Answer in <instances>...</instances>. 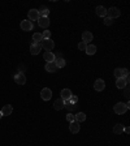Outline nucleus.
<instances>
[{
	"label": "nucleus",
	"mask_w": 130,
	"mask_h": 146,
	"mask_svg": "<svg viewBox=\"0 0 130 146\" xmlns=\"http://www.w3.org/2000/svg\"><path fill=\"white\" fill-rule=\"evenodd\" d=\"M15 81H16V84H18V85H25V82H26V76H25L24 73L18 72L15 76Z\"/></svg>",
	"instance_id": "nucleus-6"
},
{
	"label": "nucleus",
	"mask_w": 130,
	"mask_h": 146,
	"mask_svg": "<svg viewBox=\"0 0 130 146\" xmlns=\"http://www.w3.org/2000/svg\"><path fill=\"white\" fill-rule=\"evenodd\" d=\"M124 132H125V133H129V132H130V129H129V128H124Z\"/></svg>",
	"instance_id": "nucleus-35"
},
{
	"label": "nucleus",
	"mask_w": 130,
	"mask_h": 146,
	"mask_svg": "<svg viewBox=\"0 0 130 146\" xmlns=\"http://www.w3.org/2000/svg\"><path fill=\"white\" fill-rule=\"evenodd\" d=\"M124 132V125L122 124H116L113 127V133L115 134H121Z\"/></svg>",
	"instance_id": "nucleus-24"
},
{
	"label": "nucleus",
	"mask_w": 130,
	"mask_h": 146,
	"mask_svg": "<svg viewBox=\"0 0 130 146\" xmlns=\"http://www.w3.org/2000/svg\"><path fill=\"white\" fill-rule=\"evenodd\" d=\"M92 39H94V35H92L91 31H83L82 33V42H85L88 44V42H91Z\"/></svg>",
	"instance_id": "nucleus-8"
},
{
	"label": "nucleus",
	"mask_w": 130,
	"mask_h": 146,
	"mask_svg": "<svg viewBox=\"0 0 130 146\" xmlns=\"http://www.w3.org/2000/svg\"><path fill=\"white\" fill-rule=\"evenodd\" d=\"M53 63H55V65H56V68H64L65 64H67V61H65L64 58H56Z\"/></svg>",
	"instance_id": "nucleus-17"
},
{
	"label": "nucleus",
	"mask_w": 130,
	"mask_h": 146,
	"mask_svg": "<svg viewBox=\"0 0 130 146\" xmlns=\"http://www.w3.org/2000/svg\"><path fill=\"white\" fill-rule=\"evenodd\" d=\"M65 102V108H68L69 110V112L70 111H73V110H76V107H77V103H73V102H70V100H64Z\"/></svg>",
	"instance_id": "nucleus-22"
},
{
	"label": "nucleus",
	"mask_w": 130,
	"mask_h": 146,
	"mask_svg": "<svg viewBox=\"0 0 130 146\" xmlns=\"http://www.w3.org/2000/svg\"><path fill=\"white\" fill-rule=\"evenodd\" d=\"M86 54L87 55H94L95 52H96V46L94 44H87V47H86Z\"/></svg>",
	"instance_id": "nucleus-21"
},
{
	"label": "nucleus",
	"mask_w": 130,
	"mask_h": 146,
	"mask_svg": "<svg viewBox=\"0 0 130 146\" xmlns=\"http://www.w3.org/2000/svg\"><path fill=\"white\" fill-rule=\"evenodd\" d=\"M40 98H42L43 100H49L52 98V91L51 89L48 88H44L42 91H40Z\"/></svg>",
	"instance_id": "nucleus-4"
},
{
	"label": "nucleus",
	"mask_w": 130,
	"mask_h": 146,
	"mask_svg": "<svg viewBox=\"0 0 130 146\" xmlns=\"http://www.w3.org/2000/svg\"><path fill=\"white\" fill-rule=\"evenodd\" d=\"M116 86H117L118 89H125L127 86V84L125 82L124 78H117V81H116Z\"/></svg>",
	"instance_id": "nucleus-25"
},
{
	"label": "nucleus",
	"mask_w": 130,
	"mask_h": 146,
	"mask_svg": "<svg viewBox=\"0 0 130 146\" xmlns=\"http://www.w3.org/2000/svg\"><path fill=\"white\" fill-rule=\"evenodd\" d=\"M38 25L43 29H47L49 26V18L48 17H39L38 18Z\"/></svg>",
	"instance_id": "nucleus-10"
},
{
	"label": "nucleus",
	"mask_w": 130,
	"mask_h": 146,
	"mask_svg": "<svg viewBox=\"0 0 130 146\" xmlns=\"http://www.w3.org/2000/svg\"><path fill=\"white\" fill-rule=\"evenodd\" d=\"M33 40H34V43H38V44H40L42 43V40H43V35H42V33H35L33 35Z\"/></svg>",
	"instance_id": "nucleus-23"
},
{
	"label": "nucleus",
	"mask_w": 130,
	"mask_h": 146,
	"mask_svg": "<svg viewBox=\"0 0 130 146\" xmlns=\"http://www.w3.org/2000/svg\"><path fill=\"white\" fill-rule=\"evenodd\" d=\"M21 29L24 31H30L31 29H33V22L29 21V20H24V21H21Z\"/></svg>",
	"instance_id": "nucleus-7"
},
{
	"label": "nucleus",
	"mask_w": 130,
	"mask_h": 146,
	"mask_svg": "<svg viewBox=\"0 0 130 146\" xmlns=\"http://www.w3.org/2000/svg\"><path fill=\"white\" fill-rule=\"evenodd\" d=\"M74 119H76L77 123H79V124H81L82 121H85V120H86V115L83 112H78V113H76V115H74Z\"/></svg>",
	"instance_id": "nucleus-19"
},
{
	"label": "nucleus",
	"mask_w": 130,
	"mask_h": 146,
	"mask_svg": "<svg viewBox=\"0 0 130 146\" xmlns=\"http://www.w3.org/2000/svg\"><path fill=\"white\" fill-rule=\"evenodd\" d=\"M39 12V16L40 17H48V15H49V9L48 8H46V7H42V8L38 11Z\"/></svg>",
	"instance_id": "nucleus-26"
},
{
	"label": "nucleus",
	"mask_w": 130,
	"mask_h": 146,
	"mask_svg": "<svg viewBox=\"0 0 130 146\" xmlns=\"http://www.w3.org/2000/svg\"><path fill=\"white\" fill-rule=\"evenodd\" d=\"M113 74L116 76V78H124V74H122V69H121V68H116Z\"/></svg>",
	"instance_id": "nucleus-27"
},
{
	"label": "nucleus",
	"mask_w": 130,
	"mask_h": 146,
	"mask_svg": "<svg viewBox=\"0 0 130 146\" xmlns=\"http://www.w3.org/2000/svg\"><path fill=\"white\" fill-rule=\"evenodd\" d=\"M0 112H1V115L3 116H8V115H11V113L13 112V107L11 106V104H5V106L1 108Z\"/></svg>",
	"instance_id": "nucleus-16"
},
{
	"label": "nucleus",
	"mask_w": 130,
	"mask_h": 146,
	"mask_svg": "<svg viewBox=\"0 0 130 146\" xmlns=\"http://www.w3.org/2000/svg\"><path fill=\"white\" fill-rule=\"evenodd\" d=\"M1 117H3V115H1V112H0V119H1Z\"/></svg>",
	"instance_id": "nucleus-36"
},
{
	"label": "nucleus",
	"mask_w": 130,
	"mask_h": 146,
	"mask_svg": "<svg viewBox=\"0 0 130 146\" xmlns=\"http://www.w3.org/2000/svg\"><path fill=\"white\" fill-rule=\"evenodd\" d=\"M40 46H42V48H44L46 51H51L55 47V42L52 39H43Z\"/></svg>",
	"instance_id": "nucleus-3"
},
{
	"label": "nucleus",
	"mask_w": 130,
	"mask_h": 146,
	"mask_svg": "<svg viewBox=\"0 0 130 146\" xmlns=\"http://www.w3.org/2000/svg\"><path fill=\"white\" fill-rule=\"evenodd\" d=\"M121 16V12H120V9L117 7H111L109 9H107V17H109L111 20L113 18H117Z\"/></svg>",
	"instance_id": "nucleus-2"
},
{
	"label": "nucleus",
	"mask_w": 130,
	"mask_h": 146,
	"mask_svg": "<svg viewBox=\"0 0 130 146\" xmlns=\"http://www.w3.org/2000/svg\"><path fill=\"white\" fill-rule=\"evenodd\" d=\"M104 88H106V82H104V80L99 78V80H96V81H95V84H94V89H95L96 91H102V90H104Z\"/></svg>",
	"instance_id": "nucleus-9"
},
{
	"label": "nucleus",
	"mask_w": 130,
	"mask_h": 146,
	"mask_svg": "<svg viewBox=\"0 0 130 146\" xmlns=\"http://www.w3.org/2000/svg\"><path fill=\"white\" fill-rule=\"evenodd\" d=\"M112 24H113L112 20H111L109 17H107V16H106V17H104V25H107V26H111Z\"/></svg>",
	"instance_id": "nucleus-30"
},
{
	"label": "nucleus",
	"mask_w": 130,
	"mask_h": 146,
	"mask_svg": "<svg viewBox=\"0 0 130 146\" xmlns=\"http://www.w3.org/2000/svg\"><path fill=\"white\" fill-rule=\"evenodd\" d=\"M79 129H81V124H79V123H77V121H72V123H70L69 131L72 132V133H74V134L78 133Z\"/></svg>",
	"instance_id": "nucleus-14"
},
{
	"label": "nucleus",
	"mask_w": 130,
	"mask_h": 146,
	"mask_svg": "<svg viewBox=\"0 0 130 146\" xmlns=\"http://www.w3.org/2000/svg\"><path fill=\"white\" fill-rule=\"evenodd\" d=\"M124 95L127 98V99H129V85H127L126 88H125V90H124Z\"/></svg>",
	"instance_id": "nucleus-32"
},
{
	"label": "nucleus",
	"mask_w": 130,
	"mask_h": 146,
	"mask_svg": "<svg viewBox=\"0 0 130 146\" xmlns=\"http://www.w3.org/2000/svg\"><path fill=\"white\" fill-rule=\"evenodd\" d=\"M56 65H55V63H47L46 64V70L47 72H49V73H55L56 72Z\"/></svg>",
	"instance_id": "nucleus-20"
},
{
	"label": "nucleus",
	"mask_w": 130,
	"mask_h": 146,
	"mask_svg": "<svg viewBox=\"0 0 130 146\" xmlns=\"http://www.w3.org/2000/svg\"><path fill=\"white\" fill-rule=\"evenodd\" d=\"M65 102H64L61 98H59V99L55 100V103H53V108L56 110V111H61L63 108H65Z\"/></svg>",
	"instance_id": "nucleus-13"
},
{
	"label": "nucleus",
	"mask_w": 130,
	"mask_h": 146,
	"mask_svg": "<svg viewBox=\"0 0 130 146\" xmlns=\"http://www.w3.org/2000/svg\"><path fill=\"white\" fill-rule=\"evenodd\" d=\"M129 102L127 103H122V102H118V103L115 104V107H113V111H115L117 115H124L125 112H126L127 110H129Z\"/></svg>",
	"instance_id": "nucleus-1"
},
{
	"label": "nucleus",
	"mask_w": 130,
	"mask_h": 146,
	"mask_svg": "<svg viewBox=\"0 0 130 146\" xmlns=\"http://www.w3.org/2000/svg\"><path fill=\"white\" fill-rule=\"evenodd\" d=\"M40 51H42V46L38 44V43H33V44L30 46V52H31V55H38Z\"/></svg>",
	"instance_id": "nucleus-15"
},
{
	"label": "nucleus",
	"mask_w": 130,
	"mask_h": 146,
	"mask_svg": "<svg viewBox=\"0 0 130 146\" xmlns=\"http://www.w3.org/2000/svg\"><path fill=\"white\" fill-rule=\"evenodd\" d=\"M86 47H87V43H85V42H79L78 43V50H81V51H85Z\"/></svg>",
	"instance_id": "nucleus-29"
},
{
	"label": "nucleus",
	"mask_w": 130,
	"mask_h": 146,
	"mask_svg": "<svg viewBox=\"0 0 130 146\" xmlns=\"http://www.w3.org/2000/svg\"><path fill=\"white\" fill-rule=\"evenodd\" d=\"M42 35H43V39H51V31L49 30H44L42 33Z\"/></svg>",
	"instance_id": "nucleus-28"
},
{
	"label": "nucleus",
	"mask_w": 130,
	"mask_h": 146,
	"mask_svg": "<svg viewBox=\"0 0 130 146\" xmlns=\"http://www.w3.org/2000/svg\"><path fill=\"white\" fill-rule=\"evenodd\" d=\"M70 102H73V103H77V102H78V98L76 97V95H72V98H70Z\"/></svg>",
	"instance_id": "nucleus-33"
},
{
	"label": "nucleus",
	"mask_w": 130,
	"mask_h": 146,
	"mask_svg": "<svg viewBox=\"0 0 130 146\" xmlns=\"http://www.w3.org/2000/svg\"><path fill=\"white\" fill-rule=\"evenodd\" d=\"M73 93L70 91V89H63L61 90V99L63 100H69L72 98Z\"/></svg>",
	"instance_id": "nucleus-12"
},
{
	"label": "nucleus",
	"mask_w": 130,
	"mask_h": 146,
	"mask_svg": "<svg viewBox=\"0 0 130 146\" xmlns=\"http://www.w3.org/2000/svg\"><path fill=\"white\" fill-rule=\"evenodd\" d=\"M43 58H44V60L47 61V63H53L55 59H56V55H55L53 52H51V51H46Z\"/></svg>",
	"instance_id": "nucleus-11"
},
{
	"label": "nucleus",
	"mask_w": 130,
	"mask_h": 146,
	"mask_svg": "<svg viewBox=\"0 0 130 146\" xmlns=\"http://www.w3.org/2000/svg\"><path fill=\"white\" fill-rule=\"evenodd\" d=\"M122 74H124V77H126V76H129V70L125 68V69H122Z\"/></svg>",
	"instance_id": "nucleus-34"
},
{
	"label": "nucleus",
	"mask_w": 130,
	"mask_h": 146,
	"mask_svg": "<svg viewBox=\"0 0 130 146\" xmlns=\"http://www.w3.org/2000/svg\"><path fill=\"white\" fill-rule=\"evenodd\" d=\"M27 16H29V21H38V18L40 17L38 9H30Z\"/></svg>",
	"instance_id": "nucleus-5"
},
{
	"label": "nucleus",
	"mask_w": 130,
	"mask_h": 146,
	"mask_svg": "<svg viewBox=\"0 0 130 146\" xmlns=\"http://www.w3.org/2000/svg\"><path fill=\"white\" fill-rule=\"evenodd\" d=\"M67 120H68V121H69V123H72V121H76V119H74V115H73V113H68V115H67Z\"/></svg>",
	"instance_id": "nucleus-31"
},
{
	"label": "nucleus",
	"mask_w": 130,
	"mask_h": 146,
	"mask_svg": "<svg viewBox=\"0 0 130 146\" xmlns=\"http://www.w3.org/2000/svg\"><path fill=\"white\" fill-rule=\"evenodd\" d=\"M95 11H96V15L99 16V17H106L107 16V9L104 8L103 5H98Z\"/></svg>",
	"instance_id": "nucleus-18"
}]
</instances>
